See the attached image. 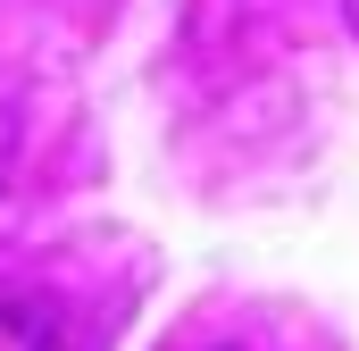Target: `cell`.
I'll use <instances>...</instances> for the list:
<instances>
[{"instance_id":"6da1fadb","label":"cell","mask_w":359,"mask_h":351,"mask_svg":"<svg viewBox=\"0 0 359 351\" xmlns=\"http://www.w3.org/2000/svg\"><path fill=\"white\" fill-rule=\"evenodd\" d=\"M0 351H67V343H59V326H50V318H34V310H8V301H0Z\"/></svg>"},{"instance_id":"7a4b0ae2","label":"cell","mask_w":359,"mask_h":351,"mask_svg":"<svg viewBox=\"0 0 359 351\" xmlns=\"http://www.w3.org/2000/svg\"><path fill=\"white\" fill-rule=\"evenodd\" d=\"M343 17H351V34H359V0H343Z\"/></svg>"}]
</instances>
